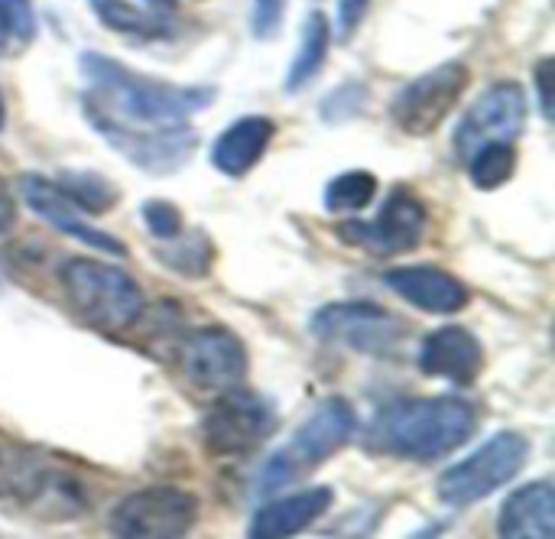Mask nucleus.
I'll use <instances>...</instances> for the list:
<instances>
[{
	"mask_svg": "<svg viewBox=\"0 0 555 539\" xmlns=\"http://www.w3.org/2000/svg\"><path fill=\"white\" fill-rule=\"evenodd\" d=\"M384 283L413 309L420 312H433V316H455L472 303V293L462 280H455L452 273L439 270V267H390L384 273Z\"/></svg>",
	"mask_w": 555,
	"mask_h": 539,
	"instance_id": "17",
	"label": "nucleus"
},
{
	"mask_svg": "<svg viewBox=\"0 0 555 539\" xmlns=\"http://www.w3.org/2000/svg\"><path fill=\"white\" fill-rule=\"evenodd\" d=\"M478 429V410L462 397H406L380 407L367 423V452L429 465L462 449Z\"/></svg>",
	"mask_w": 555,
	"mask_h": 539,
	"instance_id": "2",
	"label": "nucleus"
},
{
	"mask_svg": "<svg viewBox=\"0 0 555 539\" xmlns=\"http://www.w3.org/2000/svg\"><path fill=\"white\" fill-rule=\"evenodd\" d=\"M0 498L33 511L55 508V517H75L88 504L72 475L59 472L36 449L10 442L3 433H0Z\"/></svg>",
	"mask_w": 555,
	"mask_h": 539,
	"instance_id": "6",
	"label": "nucleus"
},
{
	"mask_svg": "<svg viewBox=\"0 0 555 539\" xmlns=\"http://www.w3.org/2000/svg\"><path fill=\"white\" fill-rule=\"evenodd\" d=\"M273 137H276V124L270 117L260 114L241 117L231 127H224L211 143V166L231 179H241L267 156Z\"/></svg>",
	"mask_w": 555,
	"mask_h": 539,
	"instance_id": "19",
	"label": "nucleus"
},
{
	"mask_svg": "<svg viewBox=\"0 0 555 539\" xmlns=\"http://www.w3.org/2000/svg\"><path fill=\"white\" fill-rule=\"evenodd\" d=\"M140 215H143L146 231H150L156 241H169V238H176V234L185 228V218H182L179 205H172V202H166V198H150V202H143Z\"/></svg>",
	"mask_w": 555,
	"mask_h": 539,
	"instance_id": "27",
	"label": "nucleus"
},
{
	"mask_svg": "<svg viewBox=\"0 0 555 539\" xmlns=\"http://www.w3.org/2000/svg\"><path fill=\"white\" fill-rule=\"evenodd\" d=\"M364 101H367V91H364V85H358V81H345L341 88H335L328 98H325V104H322V117L325 120H345V117H358L361 114V107H364Z\"/></svg>",
	"mask_w": 555,
	"mask_h": 539,
	"instance_id": "28",
	"label": "nucleus"
},
{
	"mask_svg": "<svg viewBox=\"0 0 555 539\" xmlns=\"http://www.w3.org/2000/svg\"><path fill=\"white\" fill-rule=\"evenodd\" d=\"M156 260L185 277V280H205L211 273V264H215V244L208 241L205 231H179L176 238L169 241H156Z\"/></svg>",
	"mask_w": 555,
	"mask_h": 539,
	"instance_id": "23",
	"label": "nucleus"
},
{
	"mask_svg": "<svg viewBox=\"0 0 555 539\" xmlns=\"http://www.w3.org/2000/svg\"><path fill=\"white\" fill-rule=\"evenodd\" d=\"M59 280L68 306L91 329L120 335L143 319V290L124 267L91 257H72L62 264Z\"/></svg>",
	"mask_w": 555,
	"mask_h": 539,
	"instance_id": "3",
	"label": "nucleus"
},
{
	"mask_svg": "<svg viewBox=\"0 0 555 539\" xmlns=\"http://www.w3.org/2000/svg\"><path fill=\"white\" fill-rule=\"evenodd\" d=\"M78 68L88 81L81 98L88 124H117L137 130L179 127L192 114L215 104L218 91L208 85H172L140 75L101 52H81Z\"/></svg>",
	"mask_w": 555,
	"mask_h": 539,
	"instance_id": "1",
	"label": "nucleus"
},
{
	"mask_svg": "<svg viewBox=\"0 0 555 539\" xmlns=\"http://www.w3.org/2000/svg\"><path fill=\"white\" fill-rule=\"evenodd\" d=\"M10 49H20V42H16V29H13L10 13L0 7V55H7Z\"/></svg>",
	"mask_w": 555,
	"mask_h": 539,
	"instance_id": "34",
	"label": "nucleus"
},
{
	"mask_svg": "<svg viewBox=\"0 0 555 539\" xmlns=\"http://www.w3.org/2000/svg\"><path fill=\"white\" fill-rule=\"evenodd\" d=\"M150 3H153V7H176L179 0H150Z\"/></svg>",
	"mask_w": 555,
	"mask_h": 539,
	"instance_id": "36",
	"label": "nucleus"
},
{
	"mask_svg": "<svg viewBox=\"0 0 555 539\" xmlns=\"http://www.w3.org/2000/svg\"><path fill=\"white\" fill-rule=\"evenodd\" d=\"M91 13L98 16L101 26H107L117 36L153 42V39H169L176 33V23L150 7H137L130 0H88Z\"/></svg>",
	"mask_w": 555,
	"mask_h": 539,
	"instance_id": "21",
	"label": "nucleus"
},
{
	"mask_svg": "<svg viewBox=\"0 0 555 539\" xmlns=\"http://www.w3.org/2000/svg\"><path fill=\"white\" fill-rule=\"evenodd\" d=\"M280 426V410L270 397L231 387L202 420V442L218 459H237L260 449Z\"/></svg>",
	"mask_w": 555,
	"mask_h": 539,
	"instance_id": "7",
	"label": "nucleus"
},
{
	"mask_svg": "<svg viewBox=\"0 0 555 539\" xmlns=\"http://www.w3.org/2000/svg\"><path fill=\"white\" fill-rule=\"evenodd\" d=\"M111 534L124 539H179L198 524V498L182 488H143L117 501Z\"/></svg>",
	"mask_w": 555,
	"mask_h": 539,
	"instance_id": "11",
	"label": "nucleus"
},
{
	"mask_svg": "<svg viewBox=\"0 0 555 539\" xmlns=\"http://www.w3.org/2000/svg\"><path fill=\"white\" fill-rule=\"evenodd\" d=\"M23 202L29 205L33 215H39L52 231L78 241V244H88L91 251L98 254H107V257H127V247L120 244V238L88 224V215L46 176H36V172H23L20 182H16Z\"/></svg>",
	"mask_w": 555,
	"mask_h": 539,
	"instance_id": "15",
	"label": "nucleus"
},
{
	"mask_svg": "<svg viewBox=\"0 0 555 539\" xmlns=\"http://www.w3.org/2000/svg\"><path fill=\"white\" fill-rule=\"evenodd\" d=\"M530 455H533V442L524 433L517 429L494 433L468 459H462L446 475H439L436 495L452 508H472L491 498L494 491H501L504 485H511L527 469Z\"/></svg>",
	"mask_w": 555,
	"mask_h": 539,
	"instance_id": "5",
	"label": "nucleus"
},
{
	"mask_svg": "<svg viewBox=\"0 0 555 539\" xmlns=\"http://www.w3.org/2000/svg\"><path fill=\"white\" fill-rule=\"evenodd\" d=\"M530 101L520 81H494L465 111L452 143L455 156L465 163L485 143H514L527 127Z\"/></svg>",
	"mask_w": 555,
	"mask_h": 539,
	"instance_id": "13",
	"label": "nucleus"
},
{
	"mask_svg": "<svg viewBox=\"0 0 555 539\" xmlns=\"http://www.w3.org/2000/svg\"><path fill=\"white\" fill-rule=\"evenodd\" d=\"M416 364L426 377H439L455 387H472L485 371V351H481V342L468 329L442 325L426 335V342L420 345Z\"/></svg>",
	"mask_w": 555,
	"mask_h": 539,
	"instance_id": "16",
	"label": "nucleus"
},
{
	"mask_svg": "<svg viewBox=\"0 0 555 539\" xmlns=\"http://www.w3.org/2000/svg\"><path fill=\"white\" fill-rule=\"evenodd\" d=\"M309 332L325 345H338L371 358H387L400 348L406 325L377 303L351 299V303H328L315 309Z\"/></svg>",
	"mask_w": 555,
	"mask_h": 539,
	"instance_id": "8",
	"label": "nucleus"
},
{
	"mask_svg": "<svg viewBox=\"0 0 555 539\" xmlns=\"http://www.w3.org/2000/svg\"><path fill=\"white\" fill-rule=\"evenodd\" d=\"M367 10H371V0H341L338 3V36L341 39H351L354 29L364 23Z\"/></svg>",
	"mask_w": 555,
	"mask_h": 539,
	"instance_id": "31",
	"label": "nucleus"
},
{
	"mask_svg": "<svg viewBox=\"0 0 555 539\" xmlns=\"http://www.w3.org/2000/svg\"><path fill=\"white\" fill-rule=\"evenodd\" d=\"M332 501H335V491H332V488H309V491H296V495L276 498V501L263 504V508L254 514L247 537H254V539L296 537V534L309 530L315 521H322V517L328 514Z\"/></svg>",
	"mask_w": 555,
	"mask_h": 539,
	"instance_id": "18",
	"label": "nucleus"
},
{
	"mask_svg": "<svg viewBox=\"0 0 555 539\" xmlns=\"http://www.w3.org/2000/svg\"><path fill=\"white\" fill-rule=\"evenodd\" d=\"M283 16H286V0H254V16H250L254 36L273 39L283 26Z\"/></svg>",
	"mask_w": 555,
	"mask_h": 539,
	"instance_id": "29",
	"label": "nucleus"
},
{
	"mask_svg": "<svg viewBox=\"0 0 555 539\" xmlns=\"http://www.w3.org/2000/svg\"><path fill=\"white\" fill-rule=\"evenodd\" d=\"M498 534L507 539L555 537V485L550 478L530 482L514 491L498 517Z\"/></svg>",
	"mask_w": 555,
	"mask_h": 539,
	"instance_id": "20",
	"label": "nucleus"
},
{
	"mask_svg": "<svg viewBox=\"0 0 555 539\" xmlns=\"http://www.w3.org/2000/svg\"><path fill=\"white\" fill-rule=\"evenodd\" d=\"M16 224V198L7 185V179L0 176V234H7Z\"/></svg>",
	"mask_w": 555,
	"mask_h": 539,
	"instance_id": "33",
	"label": "nucleus"
},
{
	"mask_svg": "<svg viewBox=\"0 0 555 539\" xmlns=\"http://www.w3.org/2000/svg\"><path fill=\"white\" fill-rule=\"evenodd\" d=\"M107 146H114L130 166L143 169L146 176H172L179 172L195 146L198 137L189 124L179 127H156V130H137V127H117V124H91Z\"/></svg>",
	"mask_w": 555,
	"mask_h": 539,
	"instance_id": "14",
	"label": "nucleus"
},
{
	"mask_svg": "<svg viewBox=\"0 0 555 539\" xmlns=\"http://www.w3.org/2000/svg\"><path fill=\"white\" fill-rule=\"evenodd\" d=\"M0 7H3V10L10 13V20H13L20 49L29 46L33 36H36V10H33V0H0Z\"/></svg>",
	"mask_w": 555,
	"mask_h": 539,
	"instance_id": "30",
	"label": "nucleus"
},
{
	"mask_svg": "<svg viewBox=\"0 0 555 539\" xmlns=\"http://www.w3.org/2000/svg\"><path fill=\"white\" fill-rule=\"evenodd\" d=\"M358 433V413L348 400L328 397L322 400L312 416L299 426V433L263 465L257 478L260 495H276L302 478H309L315 469H322L328 459H335Z\"/></svg>",
	"mask_w": 555,
	"mask_h": 539,
	"instance_id": "4",
	"label": "nucleus"
},
{
	"mask_svg": "<svg viewBox=\"0 0 555 539\" xmlns=\"http://www.w3.org/2000/svg\"><path fill=\"white\" fill-rule=\"evenodd\" d=\"M465 169L475 189L494 192L504 182H511V176L517 172V150L514 143H485L465 159Z\"/></svg>",
	"mask_w": 555,
	"mask_h": 539,
	"instance_id": "25",
	"label": "nucleus"
},
{
	"mask_svg": "<svg viewBox=\"0 0 555 539\" xmlns=\"http://www.w3.org/2000/svg\"><path fill=\"white\" fill-rule=\"evenodd\" d=\"M3 124H7V104H3V94H0V130H3Z\"/></svg>",
	"mask_w": 555,
	"mask_h": 539,
	"instance_id": "35",
	"label": "nucleus"
},
{
	"mask_svg": "<svg viewBox=\"0 0 555 539\" xmlns=\"http://www.w3.org/2000/svg\"><path fill=\"white\" fill-rule=\"evenodd\" d=\"M176 364L182 377L202 390V394H224L231 387H241L247 377V348L244 342L224 329V325H202L192 329L179 348H176Z\"/></svg>",
	"mask_w": 555,
	"mask_h": 539,
	"instance_id": "12",
	"label": "nucleus"
},
{
	"mask_svg": "<svg viewBox=\"0 0 555 539\" xmlns=\"http://www.w3.org/2000/svg\"><path fill=\"white\" fill-rule=\"evenodd\" d=\"M81 211H88V215H104V211H111L117 202H120V192H117V185L114 182H107L104 176H98V172H85V169H68V172H62L59 176V182H55Z\"/></svg>",
	"mask_w": 555,
	"mask_h": 539,
	"instance_id": "26",
	"label": "nucleus"
},
{
	"mask_svg": "<svg viewBox=\"0 0 555 539\" xmlns=\"http://www.w3.org/2000/svg\"><path fill=\"white\" fill-rule=\"evenodd\" d=\"M537 94H540V111H543V117L546 120H553V59L546 55V59H540V65H537Z\"/></svg>",
	"mask_w": 555,
	"mask_h": 539,
	"instance_id": "32",
	"label": "nucleus"
},
{
	"mask_svg": "<svg viewBox=\"0 0 555 539\" xmlns=\"http://www.w3.org/2000/svg\"><path fill=\"white\" fill-rule=\"evenodd\" d=\"M468 85H472V72L465 62H459V59L442 62L393 94L390 120L410 137H429L459 107Z\"/></svg>",
	"mask_w": 555,
	"mask_h": 539,
	"instance_id": "9",
	"label": "nucleus"
},
{
	"mask_svg": "<svg viewBox=\"0 0 555 539\" xmlns=\"http://www.w3.org/2000/svg\"><path fill=\"white\" fill-rule=\"evenodd\" d=\"M377 195V176L367 169H348L325 185L322 205L328 215H358Z\"/></svg>",
	"mask_w": 555,
	"mask_h": 539,
	"instance_id": "24",
	"label": "nucleus"
},
{
	"mask_svg": "<svg viewBox=\"0 0 555 539\" xmlns=\"http://www.w3.org/2000/svg\"><path fill=\"white\" fill-rule=\"evenodd\" d=\"M429 228V208L420 195H413L410 189L397 185L374 221H345L338 224V238L371 257H400L410 254L423 244Z\"/></svg>",
	"mask_w": 555,
	"mask_h": 539,
	"instance_id": "10",
	"label": "nucleus"
},
{
	"mask_svg": "<svg viewBox=\"0 0 555 539\" xmlns=\"http://www.w3.org/2000/svg\"><path fill=\"white\" fill-rule=\"evenodd\" d=\"M328 46H332V26H328L325 13L315 10L302 23V39H299V49H296V55L289 62V72H286V94L302 91L325 68Z\"/></svg>",
	"mask_w": 555,
	"mask_h": 539,
	"instance_id": "22",
	"label": "nucleus"
}]
</instances>
